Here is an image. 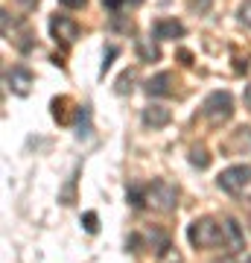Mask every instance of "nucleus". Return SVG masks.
Returning a JSON list of instances; mask_svg holds the SVG:
<instances>
[{"label": "nucleus", "instance_id": "f257e3e1", "mask_svg": "<svg viewBox=\"0 0 251 263\" xmlns=\"http://www.w3.org/2000/svg\"><path fill=\"white\" fill-rule=\"evenodd\" d=\"M187 240H190V246H196V249H216V246H225L222 222H216L210 216L193 219L190 228H187Z\"/></svg>", "mask_w": 251, "mask_h": 263}, {"label": "nucleus", "instance_id": "f03ea898", "mask_svg": "<svg viewBox=\"0 0 251 263\" xmlns=\"http://www.w3.org/2000/svg\"><path fill=\"white\" fill-rule=\"evenodd\" d=\"M219 190L231 193V196H245L251 199V167L245 164H237V167H228L222 170V176L216 179Z\"/></svg>", "mask_w": 251, "mask_h": 263}, {"label": "nucleus", "instance_id": "7ed1b4c3", "mask_svg": "<svg viewBox=\"0 0 251 263\" xmlns=\"http://www.w3.org/2000/svg\"><path fill=\"white\" fill-rule=\"evenodd\" d=\"M143 193H146V205L155 208V211H161V214L172 211L176 202H178V190L172 187L169 181H164V179H155L152 184H146Z\"/></svg>", "mask_w": 251, "mask_h": 263}, {"label": "nucleus", "instance_id": "20e7f679", "mask_svg": "<svg viewBox=\"0 0 251 263\" xmlns=\"http://www.w3.org/2000/svg\"><path fill=\"white\" fill-rule=\"evenodd\" d=\"M202 114H205L210 123L231 120V114H234V97L228 94V91H214V94L205 100V105H202Z\"/></svg>", "mask_w": 251, "mask_h": 263}, {"label": "nucleus", "instance_id": "39448f33", "mask_svg": "<svg viewBox=\"0 0 251 263\" xmlns=\"http://www.w3.org/2000/svg\"><path fill=\"white\" fill-rule=\"evenodd\" d=\"M50 35L56 38V44H73L76 38H79V27H76V21H70L67 15H53L50 18Z\"/></svg>", "mask_w": 251, "mask_h": 263}, {"label": "nucleus", "instance_id": "423d86ee", "mask_svg": "<svg viewBox=\"0 0 251 263\" xmlns=\"http://www.w3.org/2000/svg\"><path fill=\"white\" fill-rule=\"evenodd\" d=\"M222 234H225V249L228 252H240L242 243H245V234H242V226L234 219V216H225L222 219Z\"/></svg>", "mask_w": 251, "mask_h": 263}, {"label": "nucleus", "instance_id": "0eeeda50", "mask_svg": "<svg viewBox=\"0 0 251 263\" xmlns=\"http://www.w3.org/2000/svg\"><path fill=\"white\" fill-rule=\"evenodd\" d=\"M152 35L158 38V41H169V38H181L184 35V24L176 18H161L155 21V27H152Z\"/></svg>", "mask_w": 251, "mask_h": 263}, {"label": "nucleus", "instance_id": "6e6552de", "mask_svg": "<svg viewBox=\"0 0 251 263\" xmlns=\"http://www.w3.org/2000/svg\"><path fill=\"white\" fill-rule=\"evenodd\" d=\"M169 108H164V105H149V108H143V126H149V129H164L169 123Z\"/></svg>", "mask_w": 251, "mask_h": 263}, {"label": "nucleus", "instance_id": "1a4fd4ad", "mask_svg": "<svg viewBox=\"0 0 251 263\" xmlns=\"http://www.w3.org/2000/svg\"><path fill=\"white\" fill-rule=\"evenodd\" d=\"M6 82L12 85V91H15V94H27L29 91V85H32V73H29L27 67H12L9 73H6Z\"/></svg>", "mask_w": 251, "mask_h": 263}, {"label": "nucleus", "instance_id": "9d476101", "mask_svg": "<svg viewBox=\"0 0 251 263\" xmlns=\"http://www.w3.org/2000/svg\"><path fill=\"white\" fill-rule=\"evenodd\" d=\"M169 82H172V76H169V73H155L152 79H146V94L149 97H167V94H172Z\"/></svg>", "mask_w": 251, "mask_h": 263}, {"label": "nucleus", "instance_id": "9b49d317", "mask_svg": "<svg viewBox=\"0 0 251 263\" xmlns=\"http://www.w3.org/2000/svg\"><path fill=\"white\" fill-rule=\"evenodd\" d=\"M190 164L199 167V170H207V167H210V155H207L202 146H193V149H190Z\"/></svg>", "mask_w": 251, "mask_h": 263}, {"label": "nucleus", "instance_id": "f8f14e48", "mask_svg": "<svg viewBox=\"0 0 251 263\" xmlns=\"http://www.w3.org/2000/svg\"><path fill=\"white\" fill-rule=\"evenodd\" d=\"M237 18H240V24H245V27H251V0H245V3H240V9H237Z\"/></svg>", "mask_w": 251, "mask_h": 263}, {"label": "nucleus", "instance_id": "ddd939ff", "mask_svg": "<svg viewBox=\"0 0 251 263\" xmlns=\"http://www.w3.org/2000/svg\"><path fill=\"white\" fill-rule=\"evenodd\" d=\"M117 56V47H108L105 50V56H103V67H100V73H105L108 67H111V59Z\"/></svg>", "mask_w": 251, "mask_h": 263}, {"label": "nucleus", "instance_id": "4468645a", "mask_svg": "<svg viewBox=\"0 0 251 263\" xmlns=\"http://www.w3.org/2000/svg\"><path fill=\"white\" fill-rule=\"evenodd\" d=\"M85 231H96V214H93V211H88V214H85Z\"/></svg>", "mask_w": 251, "mask_h": 263}, {"label": "nucleus", "instance_id": "2eb2a0df", "mask_svg": "<svg viewBox=\"0 0 251 263\" xmlns=\"http://www.w3.org/2000/svg\"><path fill=\"white\" fill-rule=\"evenodd\" d=\"M59 3H62L65 9H82V6L88 3V0H59Z\"/></svg>", "mask_w": 251, "mask_h": 263}, {"label": "nucleus", "instance_id": "dca6fc26", "mask_svg": "<svg viewBox=\"0 0 251 263\" xmlns=\"http://www.w3.org/2000/svg\"><path fill=\"white\" fill-rule=\"evenodd\" d=\"M190 6L199 9V12H207V9H210V0H190Z\"/></svg>", "mask_w": 251, "mask_h": 263}, {"label": "nucleus", "instance_id": "f3484780", "mask_svg": "<svg viewBox=\"0 0 251 263\" xmlns=\"http://www.w3.org/2000/svg\"><path fill=\"white\" fill-rule=\"evenodd\" d=\"M123 3H126V0H103V6H105V9H111V12H117Z\"/></svg>", "mask_w": 251, "mask_h": 263}, {"label": "nucleus", "instance_id": "a211bd4d", "mask_svg": "<svg viewBox=\"0 0 251 263\" xmlns=\"http://www.w3.org/2000/svg\"><path fill=\"white\" fill-rule=\"evenodd\" d=\"M214 263H237V260H234V254H225V257H219V260H214Z\"/></svg>", "mask_w": 251, "mask_h": 263}, {"label": "nucleus", "instance_id": "6ab92c4d", "mask_svg": "<svg viewBox=\"0 0 251 263\" xmlns=\"http://www.w3.org/2000/svg\"><path fill=\"white\" fill-rule=\"evenodd\" d=\"M245 105H248V108H251V85H248V88H245Z\"/></svg>", "mask_w": 251, "mask_h": 263}, {"label": "nucleus", "instance_id": "aec40b11", "mask_svg": "<svg viewBox=\"0 0 251 263\" xmlns=\"http://www.w3.org/2000/svg\"><path fill=\"white\" fill-rule=\"evenodd\" d=\"M27 3H35V0H27Z\"/></svg>", "mask_w": 251, "mask_h": 263}, {"label": "nucleus", "instance_id": "412c9836", "mask_svg": "<svg viewBox=\"0 0 251 263\" xmlns=\"http://www.w3.org/2000/svg\"><path fill=\"white\" fill-rule=\"evenodd\" d=\"M245 263H251V260H245Z\"/></svg>", "mask_w": 251, "mask_h": 263}]
</instances>
